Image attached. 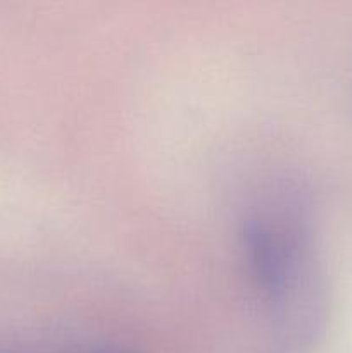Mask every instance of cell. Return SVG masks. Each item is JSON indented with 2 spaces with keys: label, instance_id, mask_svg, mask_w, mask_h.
<instances>
[{
  "label": "cell",
  "instance_id": "obj_1",
  "mask_svg": "<svg viewBox=\"0 0 352 353\" xmlns=\"http://www.w3.org/2000/svg\"><path fill=\"white\" fill-rule=\"evenodd\" d=\"M244 241L248 264L259 286L269 295L278 296L285 292L290 274V259L285 243L276 236L268 224L248 221L244 228Z\"/></svg>",
  "mask_w": 352,
  "mask_h": 353
}]
</instances>
